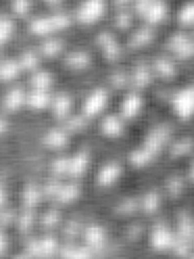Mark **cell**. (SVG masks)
I'll return each mask as SVG.
<instances>
[{
    "instance_id": "14",
    "label": "cell",
    "mask_w": 194,
    "mask_h": 259,
    "mask_svg": "<svg viewBox=\"0 0 194 259\" xmlns=\"http://www.w3.org/2000/svg\"><path fill=\"white\" fill-rule=\"evenodd\" d=\"M142 98L139 94L132 92L127 94L121 103V114L125 119L135 117L142 108Z\"/></svg>"
},
{
    "instance_id": "21",
    "label": "cell",
    "mask_w": 194,
    "mask_h": 259,
    "mask_svg": "<svg viewBox=\"0 0 194 259\" xmlns=\"http://www.w3.org/2000/svg\"><path fill=\"white\" fill-rule=\"evenodd\" d=\"M51 110L53 115L56 118H64L70 111L71 108V100L68 95L64 93L57 94L52 97L51 101Z\"/></svg>"
},
{
    "instance_id": "35",
    "label": "cell",
    "mask_w": 194,
    "mask_h": 259,
    "mask_svg": "<svg viewBox=\"0 0 194 259\" xmlns=\"http://www.w3.org/2000/svg\"><path fill=\"white\" fill-rule=\"evenodd\" d=\"M35 248L43 253H50L55 248V242L52 238H45L39 245H36Z\"/></svg>"
},
{
    "instance_id": "10",
    "label": "cell",
    "mask_w": 194,
    "mask_h": 259,
    "mask_svg": "<svg viewBox=\"0 0 194 259\" xmlns=\"http://www.w3.org/2000/svg\"><path fill=\"white\" fill-rule=\"evenodd\" d=\"M26 95L21 88H10L3 97V106L5 110L14 112L26 104Z\"/></svg>"
},
{
    "instance_id": "37",
    "label": "cell",
    "mask_w": 194,
    "mask_h": 259,
    "mask_svg": "<svg viewBox=\"0 0 194 259\" xmlns=\"http://www.w3.org/2000/svg\"><path fill=\"white\" fill-rule=\"evenodd\" d=\"M181 188H182V182L180 179L175 178L171 181L170 190L173 194H179L181 192Z\"/></svg>"
},
{
    "instance_id": "20",
    "label": "cell",
    "mask_w": 194,
    "mask_h": 259,
    "mask_svg": "<svg viewBox=\"0 0 194 259\" xmlns=\"http://www.w3.org/2000/svg\"><path fill=\"white\" fill-rule=\"evenodd\" d=\"M121 168L117 163H109L101 168L97 175V182L99 185L107 186L116 181L120 176Z\"/></svg>"
},
{
    "instance_id": "25",
    "label": "cell",
    "mask_w": 194,
    "mask_h": 259,
    "mask_svg": "<svg viewBox=\"0 0 194 259\" xmlns=\"http://www.w3.org/2000/svg\"><path fill=\"white\" fill-rule=\"evenodd\" d=\"M63 50V41L57 37H46L40 46L41 54L46 58H54Z\"/></svg>"
},
{
    "instance_id": "38",
    "label": "cell",
    "mask_w": 194,
    "mask_h": 259,
    "mask_svg": "<svg viewBox=\"0 0 194 259\" xmlns=\"http://www.w3.org/2000/svg\"><path fill=\"white\" fill-rule=\"evenodd\" d=\"M57 219H58L57 214H56L55 212H50V213H48L47 215H45V217L43 218V222H44L46 225L50 226V225L55 224V223L57 222Z\"/></svg>"
},
{
    "instance_id": "40",
    "label": "cell",
    "mask_w": 194,
    "mask_h": 259,
    "mask_svg": "<svg viewBox=\"0 0 194 259\" xmlns=\"http://www.w3.org/2000/svg\"><path fill=\"white\" fill-rule=\"evenodd\" d=\"M189 177H190L191 181L194 183V162L193 164L191 165V167H190V170H189Z\"/></svg>"
},
{
    "instance_id": "41",
    "label": "cell",
    "mask_w": 194,
    "mask_h": 259,
    "mask_svg": "<svg viewBox=\"0 0 194 259\" xmlns=\"http://www.w3.org/2000/svg\"><path fill=\"white\" fill-rule=\"evenodd\" d=\"M192 33H193V34H194V28H193V29H192Z\"/></svg>"
},
{
    "instance_id": "16",
    "label": "cell",
    "mask_w": 194,
    "mask_h": 259,
    "mask_svg": "<svg viewBox=\"0 0 194 259\" xmlns=\"http://www.w3.org/2000/svg\"><path fill=\"white\" fill-rule=\"evenodd\" d=\"M151 243L156 249H167L173 244V236L165 226H156L151 235Z\"/></svg>"
},
{
    "instance_id": "17",
    "label": "cell",
    "mask_w": 194,
    "mask_h": 259,
    "mask_svg": "<svg viewBox=\"0 0 194 259\" xmlns=\"http://www.w3.org/2000/svg\"><path fill=\"white\" fill-rule=\"evenodd\" d=\"M152 79V72L148 65L138 64L132 69L131 82L137 89H143L147 87Z\"/></svg>"
},
{
    "instance_id": "29",
    "label": "cell",
    "mask_w": 194,
    "mask_h": 259,
    "mask_svg": "<svg viewBox=\"0 0 194 259\" xmlns=\"http://www.w3.org/2000/svg\"><path fill=\"white\" fill-rule=\"evenodd\" d=\"M84 237L88 244L92 246H98L104 240V232L99 226H90L86 229Z\"/></svg>"
},
{
    "instance_id": "23",
    "label": "cell",
    "mask_w": 194,
    "mask_h": 259,
    "mask_svg": "<svg viewBox=\"0 0 194 259\" xmlns=\"http://www.w3.org/2000/svg\"><path fill=\"white\" fill-rule=\"evenodd\" d=\"M22 71L18 60H5L0 65V78L2 81H11L15 79Z\"/></svg>"
},
{
    "instance_id": "27",
    "label": "cell",
    "mask_w": 194,
    "mask_h": 259,
    "mask_svg": "<svg viewBox=\"0 0 194 259\" xmlns=\"http://www.w3.org/2000/svg\"><path fill=\"white\" fill-rule=\"evenodd\" d=\"M101 130L107 136H119L122 132L121 121L113 115L107 116L102 120Z\"/></svg>"
},
{
    "instance_id": "18",
    "label": "cell",
    "mask_w": 194,
    "mask_h": 259,
    "mask_svg": "<svg viewBox=\"0 0 194 259\" xmlns=\"http://www.w3.org/2000/svg\"><path fill=\"white\" fill-rule=\"evenodd\" d=\"M135 19L136 16L134 15L131 8L113 9L112 23L119 30H125L130 28Z\"/></svg>"
},
{
    "instance_id": "31",
    "label": "cell",
    "mask_w": 194,
    "mask_h": 259,
    "mask_svg": "<svg viewBox=\"0 0 194 259\" xmlns=\"http://www.w3.org/2000/svg\"><path fill=\"white\" fill-rule=\"evenodd\" d=\"M79 193V189L76 185H67L58 191V199L61 202H70L74 200Z\"/></svg>"
},
{
    "instance_id": "7",
    "label": "cell",
    "mask_w": 194,
    "mask_h": 259,
    "mask_svg": "<svg viewBox=\"0 0 194 259\" xmlns=\"http://www.w3.org/2000/svg\"><path fill=\"white\" fill-rule=\"evenodd\" d=\"M95 41L105 60L112 62L120 57L121 49L112 32L108 30L99 31Z\"/></svg>"
},
{
    "instance_id": "2",
    "label": "cell",
    "mask_w": 194,
    "mask_h": 259,
    "mask_svg": "<svg viewBox=\"0 0 194 259\" xmlns=\"http://www.w3.org/2000/svg\"><path fill=\"white\" fill-rule=\"evenodd\" d=\"M131 9L136 19L151 27L164 23L170 14L166 0H134Z\"/></svg>"
},
{
    "instance_id": "34",
    "label": "cell",
    "mask_w": 194,
    "mask_h": 259,
    "mask_svg": "<svg viewBox=\"0 0 194 259\" xmlns=\"http://www.w3.org/2000/svg\"><path fill=\"white\" fill-rule=\"evenodd\" d=\"M159 205V197L158 194H156L155 192H151L149 194L146 195L144 202H143V206L146 212H153L157 209Z\"/></svg>"
},
{
    "instance_id": "39",
    "label": "cell",
    "mask_w": 194,
    "mask_h": 259,
    "mask_svg": "<svg viewBox=\"0 0 194 259\" xmlns=\"http://www.w3.org/2000/svg\"><path fill=\"white\" fill-rule=\"evenodd\" d=\"M29 222H30V215L26 214V215L23 216V218L21 220V226L22 227H26V226H28Z\"/></svg>"
},
{
    "instance_id": "11",
    "label": "cell",
    "mask_w": 194,
    "mask_h": 259,
    "mask_svg": "<svg viewBox=\"0 0 194 259\" xmlns=\"http://www.w3.org/2000/svg\"><path fill=\"white\" fill-rule=\"evenodd\" d=\"M8 13H10L16 20H28L33 14L32 0H8Z\"/></svg>"
},
{
    "instance_id": "36",
    "label": "cell",
    "mask_w": 194,
    "mask_h": 259,
    "mask_svg": "<svg viewBox=\"0 0 194 259\" xmlns=\"http://www.w3.org/2000/svg\"><path fill=\"white\" fill-rule=\"evenodd\" d=\"M68 162H69V160H66V159H63V158L55 160V162L52 164L53 171L55 173H57V174H61L63 172H67Z\"/></svg>"
},
{
    "instance_id": "15",
    "label": "cell",
    "mask_w": 194,
    "mask_h": 259,
    "mask_svg": "<svg viewBox=\"0 0 194 259\" xmlns=\"http://www.w3.org/2000/svg\"><path fill=\"white\" fill-rule=\"evenodd\" d=\"M16 32V19L7 11L0 14V42H9Z\"/></svg>"
},
{
    "instance_id": "28",
    "label": "cell",
    "mask_w": 194,
    "mask_h": 259,
    "mask_svg": "<svg viewBox=\"0 0 194 259\" xmlns=\"http://www.w3.org/2000/svg\"><path fill=\"white\" fill-rule=\"evenodd\" d=\"M44 143L52 148H60L67 143V137L62 131L52 130L44 137Z\"/></svg>"
},
{
    "instance_id": "1",
    "label": "cell",
    "mask_w": 194,
    "mask_h": 259,
    "mask_svg": "<svg viewBox=\"0 0 194 259\" xmlns=\"http://www.w3.org/2000/svg\"><path fill=\"white\" fill-rule=\"evenodd\" d=\"M51 9L45 13L32 15L27 20V31L32 35L46 38L63 32L73 25L72 12L61 8Z\"/></svg>"
},
{
    "instance_id": "6",
    "label": "cell",
    "mask_w": 194,
    "mask_h": 259,
    "mask_svg": "<svg viewBox=\"0 0 194 259\" xmlns=\"http://www.w3.org/2000/svg\"><path fill=\"white\" fill-rule=\"evenodd\" d=\"M108 102V93L103 88H96L91 91L83 101L82 112L86 117L98 115L106 107Z\"/></svg>"
},
{
    "instance_id": "19",
    "label": "cell",
    "mask_w": 194,
    "mask_h": 259,
    "mask_svg": "<svg viewBox=\"0 0 194 259\" xmlns=\"http://www.w3.org/2000/svg\"><path fill=\"white\" fill-rule=\"evenodd\" d=\"M64 62L67 67L74 70H80L90 65L91 58L89 54L84 51H74L65 57Z\"/></svg>"
},
{
    "instance_id": "26",
    "label": "cell",
    "mask_w": 194,
    "mask_h": 259,
    "mask_svg": "<svg viewBox=\"0 0 194 259\" xmlns=\"http://www.w3.org/2000/svg\"><path fill=\"white\" fill-rule=\"evenodd\" d=\"M153 65L155 71L164 78H172L177 73L176 65L168 58H159Z\"/></svg>"
},
{
    "instance_id": "13",
    "label": "cell",
    "mask_w": 194,
    "mask_h": 259,
    "mask_svg": "<svg viewBox=\"0 0 194 259\" xmlns=\"http://www.w3.org/2000/svg\"><path fill=\"white\" fill-rule=\"evenodd\" d=\"M154 30L153 27L142 24L141 27L135 29L132 33L130 38V48L133 49H139L147 46L154 39Z\"/></svg>"
},
{
    "instance_id": "5",
    "label": "cell",
    "mask_w": 194,
    "mask_h": 259,
    "mask_svg": "<svg viewBox=\"0 0 194 259\" xmlns=\"http://www.w3.org/2000/svg\"><path fill=\"white\" fill-rule=\"evenodd\" d=\"M167 48L171 54L180 61L194 59V34L184 29L173 32L168 40Z\"/></svg>"
},
{
    "instance_id": "22",
    "label": "cell",
    "mask_w": 194,
    "mask_h": 259,
    "mask_svg": "<svg viewBox=\"0 0 194 259\" xmlns=\"http://www.w3.org/2000/svg\"><path fill=\"white\" fill-rule=\"evenodd\" d=\"M30 85L34 90L48 91L53 82V77L51 73L47 70H34L30 76Z\"/></svg>"
},
{
    "instance_id": "24",
    "label": "cell",
    "mask_w": 194,
    "mask_h": 259,
    "mask_svg": "<svg viewBox=\"0 0 194 259\" xmlns=\"http://www.w3.org/2000/svg\"><path fill=\"white\" fill-rule=\"evenodd\" d=\"M87 164H88L87 154L84 152H79L69 160L67 173L71 176H79L85 171Z\"/></svg>"
},
{
    "instance_id": "3",
    "label": "cell",
    "mask_w": 194,
    "mask_h": 259,
    "mask_svg": "<svg viewBox=\"0 0 194 259\" xmlns=\"http://www.w3.org/2000/svg\"><path fill=\"white\" fill-rule=\"evenodd\" d=\"M110 0H80L72 12L74 23L89 27L99 23L109 11Z\"/></svg>"
},
{
    "instance_id": "9",
    "label": "cell",
    "mask_w": 194,
    "mask_h": 259,
    "mask_svg": "<svg viewBox=\"0 0 194 259\" xmlns=\"http://www.w3.org/2000/svg\"><path fill=\"white\" fill-rule=\"evenodd\" d=\"M175 21L182 29L194 28V0L182 2L175 10Z\"/></svg>"
},
{
    "instance_id": "30",
    "label": "cell",
    "mask_w": 194,
    "mask_h": 259,
    "mask_svg": "<svg viewBox=\"0 0 194 259\" xmlns=\"http://www.w3.org/2000/svg\"><path fill=\"white\" fill-rule=\"evenodd\" d=\"M18 62L21 65L22 70L34 71L38 65V57L34 52L26 51L19 57Z\"/></svg>"
},
{
    "instance_id": "8",
    "label": "cell",
    "mask_w": 194,
    "mask_h": 259,
    "mask_svg": "<svg viewBox=\"0 0 194 259\" xmlns=\"http://www.w3.org/2000/svg\"><path fill=\"white\" fill-rule=\"evenodd\" d=\"M170 130L167 126H160L152 130L144 141L142 149L148 152L153 158L161 150L163 144H165L169 138Z\"/></svg>"
},
{
    "instance_id": "4",
    "label": "cell",
    "mask_w": 194,
    "mask_h": 259,
    "mask_svg": "<svg viewBox=\"0 0 194 259\" xmlns=\"http://www.w3.org/2000/svg\"><path fill=\"white\" fill-rule=\"evenodd\" d=\"M173 113L182 121L194 118V83L179 88L170 100Z\"/></svg>"
},
{
    "instance_id": "32",
    "label": "cell",
    "mask_w": 194,
    "mask_h": 259,
    "mask_svg": "<svg viewBox=\"0 0 194 259\" xmlns=\"http://www.w3.org/2000/svg\"><path fill=\"white\" fill-rule=\"evenodd\" d=\"M194 147V141L191 138H186L175 144L173 147V153L175 155H184L190 152Z\"/></svg>"
},
{
    "instance_id": "12",
    "label": "cell",
    "mask_w": 194,
    "mask_h": 259,
    "mask_svg": "<svg viewBox=\"0 0 194 259\" xmlns=\"http://www.w3.org/2000/svg\"><path fill=\"white\" fill-rule=\"evenodd\" d=\"M52 96L48 91L32 89L26 95V105L33 110H42L51 105Z\"/></svg>"
},
{
    "instance_id": "33",
    "label": "cell",
    "mask_w": 194,
    "mask_h": 259,
    "mask_svg": "<svg viewBox=\"0 0 194 259\" xmlns=\"http://www.w3.org/2000/svg\"><path fill=\"white\" fill-rule=\"evenodd\" d=\"M39 199V193L33 186H27L23 191V202L26 206H34Z\"/></svg>"
}]
</instances>
